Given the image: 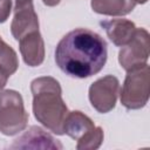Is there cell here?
I'll list each match as a JSON object with an SVG mask.
<instances>
[{
  "label": "cell",
  "instance_id": "ba28073f",
  "mask_svg": "<svg viewBox=\"0 0 150 150\" xmlns=\"http://www.w3.org/2000/svg\"><path fill=\"white\" fill-rule=\"evenodd\" d=\"M11 149H62V144L42 128L33 125L14 141Z\"/></svg>",
  "mask_w": 150,
  "mask_h": 150
},
{
  "label": "cell",
  "instance_id": "ac0fdd59",
  "mask_svg": "<svg viewBox=\"0 0 150 150\" xmlns=\"http://www.w3.org/2000/svg\"><path fill=\"white\" fill-rule=\"evenodd\" d=\"M136 4H145L148 0H134Z\"/></svg>",
  "mask_w": 150,
  "mask_h": 150
},
{
  "label": "cell",
  "instance_id": "2e32d148",
  "mask_svg": "<svg viewBox=\"0 0 150 150\" xmlns=\"http://www.w3.org/2000/svg\"><path fill=\"white\" fill-rule=\"evenodd\" d=\"M8 77H9V75H8L4 69H1V68H0V90H1L6 84H7Z\"/></svg>",
  "mask_w": 150,
  "mask_h": 150
},
{
  "label": "cell",
  "instance_id": "6da1fadb",
  "mask_svg": "<svg viewBox=\"0 0 150 150\" xmlns=\"http://www.w3.org/2000/svg\"><path fill=\"white\" fill-rule=\"evenodd\" d=\"M108 59L105 40L94 30L76 28L67 33L55 48V62L67 75L86 79L102 70Z\"/></svg>",
  "mask_w": 150,
  "mask_h": 150
},
{
  "label": "cell",
  "instance_id": "7c38bea8",
  "mask_svg": "<svg viewBox=\"0 0 150 150\" xmlns=\"http://www.w3.org/2000/svg\"><path fill=\"white\" fill-rule=\"evenodd\" d=\"M90 6L97 14L123 16L134 11L136 2L134 0H91Z\"/></svg>",
  "mask_w": 150,
  "mask_h": 150
},
{
  "label": "cell",
  "instance_id": "7a4b0ae2",
  "mask_svg": "<svg viewBox=\"0 0 150 150\" xmlns=\"http://www.w3.org/2000/svg\"><path fill=\"white\" fill-rule=\"evenodd\" d=\"M33 112L38 122L56 135H64L63 122L68 108L62 98L59 81L52 76H40L30 82Z\"/></svg>",
  "mask_w": 150,
  "mask_h": 150
},
{
  "label": "cell",
  "instance_id": "277c9868",
  "mask_svg": "<svg viewBox=\"0 0 150 150\" xmlns=\"http://www.w3.org/2000/svg\"><path fill=\"white\" fill-rule=\"evenodd\" d=\"M149 83L150 68L148 63L129 70L120 94L122 105L130 110L145 107L149 101Z\"/></svg>",
  "mask_w": 150,
  "mask_h": 150
},
{
  "label": "cell",
  "instance_id": "8992f818",
  "mask_svg": "<svg viewBox=\"0 0 150 150\" xmlns=\"http://www.w3.org/2000/svg\"><path fill=\"white\" fill-rule=\"evenodd\" d=\"M149 33L145 28H137L132 39L121 48L118 53V62L121 67L129 71L141 67L149 59Z\"/></svg>",
  "mask_w": 150,
  "mask_h": 150
},
{
  "label": "cell",
  "instance_id": "30bf717a",
  "mask_svg": "<svg viewBox=\"0 0 150 150\" xmlns=\"http://www.w3.org/2000/svg\"><path fill=\"white\" fill-rule=\"evenodd\" d=\"M100 25L104 28L108 38L117 47L125 46L135 35L136 26L132 21L127 19H111L101 21Z\"/></svg>",
  "mask_w": 150,
  "mask_h": 150
},
{
  "label": "cell",
  "instance_id": "9a60e30c",
  "mask_svg": "<svg viewBox=\"0 0 150 150\" xmlns=\"http://www.w3.org/2000/svg\"><path fill=\"white\" fill-rule=\"evenodd\" d=\"M12 11V0H0V23L7 21Z\"/></svg>",
  "mask_w": 150,
  "mask_h": 150
},
{
  "label": "cell",
  "instance_id": "8fae6325",
  "mask_svg": "<svg viewBox=\"0 0 150 150\" xmlns=\"http://www.w3.org/2000/svg\"><path fill=\"white\" fill-rule=\"evenodd\" d=\"M95 128L94 122L80 110L68 111L63 122V132L77 141Z\"/></svg>",
  "mask_w": 150,
  "mask_h": 150
},
{
  "label": "cell",
  "instance_id": "e0dca14e",
  "mask_svg": "<svg viewBox=\"0 0 150 150\" xmlns=\"http://www.w3.org/2000/svg\"><path fill=\"white\" fill-rule=\"evenodd\" d=\"M60 1H61V0H42V2H43L46 6H50V7L59 5Z\"/></svg>",
  "mask_w": 150,
  "mask_h": 150
},
{
  "label": "cell",
  "instance_id": "5bb4252c",
  "mask_svg": "<svg viewBox=\"0 0 150 150\" xmlns=\"http://www.w3.org/2000/svg\"><path fill=\"white\" fill-rule=\"evenodd\" d=\"M104 132L101 127H95L93 130L87 132L83 137L77 139V150H95L98 149L103 142Z\"/></svg>",
  "mask_w": 150,
  "mask_h": 150
},
{
  "label": "cell",
  "instance_id": "52a82bcc",
  "mask_svg": "<svg viewBox=\"0 0 150 150\" xmlns=\"http://www.w3.org/2000/svg\"><path fill=\"white\" fill-rule=\"evenodd\" d=\"M39 30V18L34 9L33 0H15L14 16L11 23V33L15 40Z\"/></svg>",
  "mask_w": 150,
  "mask_h": 150
},
{
  "label": "cell",
  "instance_id": "9c48e42d",
  "mask_svg": "<svg viewBox=\"0 0 150 150\" xmlns=\"http://www.w3.org/2000/svg\"><path fill=\"white\" fill-rule=\"evenodd\" d=\"M21 56L29 67H38L45 60V42L40 32H33L19 40Z\"/></svg>",
  "mask_w": 150,
  "mask_h": 150
},
{
  "label": "cell",
  "instance_id": "5b68a950",
  "mask_svg": "<svg viewBox=\"0 0 150 150\" xmlns=\"http://www.w3.org/2000/svg\"><path fill=\"white\" fill-rule=\"evenodd\" d=\"M120 93V81L114 75H105L96 80L89 87V101L95 110L101 114L111 111Z\"/></svg>",
  "mask_w": 150,
  "mask_h": 150
},
{
  "label": "cell",
  "instance_id": "3957f363",
  "mask_svg": "<svg viewBox=\"0 0 150 150\" xmlns=\"http://www.w3.org/2000/svg\"><path fill=\"white\" fill-rule=\"evenodd\" d=\"M28 112L19 91L6 89L0 91V132L14 136L26 129Z\"/></svg>",
  "mask_w": 150,
  "mask_h": 150
},
{
  "label": "cell",
  "instance_id": "4fadbf2b",
  "mask_svg": "<svg viewBox=\"0 0 150 150\" xmlns=\"http://www.w3.org/2000/svg\"><path fill=\"white\" fill-rule=\"evenodd\" d=\"M19 67V60L15 50L7 45L0 36V68L9 76L13 75Z\"/></svg>",
  "mask_w": 150,
  "mask_h": 150
}]
</instances>
